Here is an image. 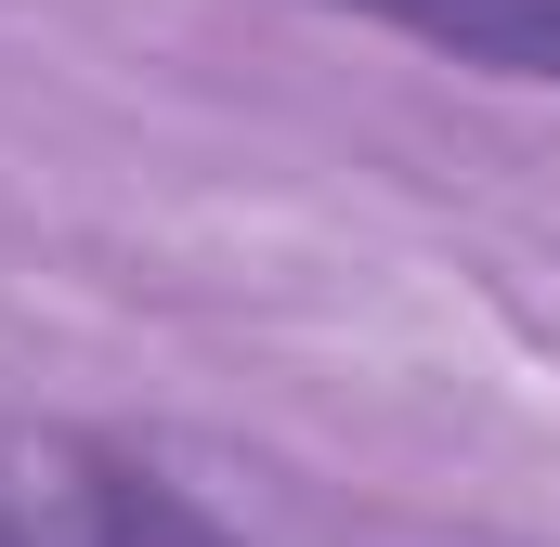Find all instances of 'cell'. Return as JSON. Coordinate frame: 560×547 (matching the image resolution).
Listing matches in <instances>:
<instances>
[{
	"instance_id": "cell-1",
	"label": "cell",
	"mask_w": 560,
	"mask_h": 547,
	"mask_svg": "<svg viewBox=\"0 0 560 547\" xmlns=\"http://www.w3.org/2000/svg\"><path fill=\"white\" fill-rule=\"evenodd\" d=\"M0 547H209L156 482L66 456V443H0Z\"/></svg>"
},
{
	"instance_id": "cell-2",
	"label": "cell",
	"mask_w": 560,
	"mask_h": 547,
	"mask_svg": "<svg viewBox=\"0 0 560 547\" xmlns=\"http://www.w3.org/2000/svg\"><path fill=\"white\" fill-rule=\"evenodd\" d=\"M378 26H405L456 66H495V79H560V0H352Z\"/></svg>"
}]
</instances>
